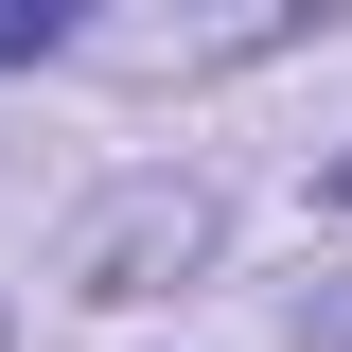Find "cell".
Returning a JSON list of instances; mask_svg holds the SVG:
<instances>
[{"instance_id":"obj_1","label":"cell","mask_w":352,"mask_h":352,"mask_svg":"<svg viewBox=\"0 0 352 352\" xmlns=\"http://www.w3.org/2000/svg\"><path fill=\"white\" fill-rule=\"evenodd\" d=\"M176 264H212V194L194 176H141V194H106L71 229V300H159Z\"/></svg>"},{"instance_id":"obj_2","label":"cell","mask_w":352,"mask_h":352,"mask_svg":"<svg viewBox=\"0 0 352 352\" xmlns=\"http://www.w3.org/2000/svg\"><path fill=\"white\" fill-rule=\"evenodd\" d=\"M0 53H71V0H0Z\"/></svg>"},{"instance_id":"obj_3","label":"cell","mask_w":352,"mask_h":352,"mask_svg":"<svg viewBox=\"0 0 352 352\" xmlns=\"http://www.w3.org/2000/svg\"><path fill=\"white\" fill-rule=\"evenodd\" d=\"M317 194H335V212H352V159H335V176H317Z\"/></svg>"}]
</instances>
